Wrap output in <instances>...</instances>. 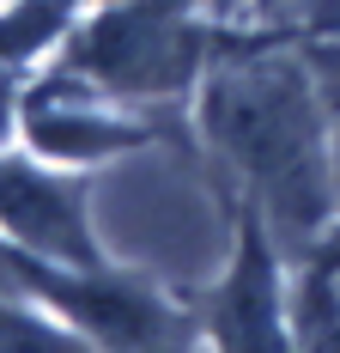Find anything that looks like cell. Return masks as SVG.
I'll return each instance as SVG.
<instances>
[{
	"mask_svg": "<svg viewBox=\"0 0 340 353\" xmlns=\"http://www.w3.org/2000/svg\"><path fill=\"white\" fill-rule=\"evenodd\" d=\"M292 335L298 353H340V292L304 262L292 274Z\"/></svg>",
	"mask_w": 340,
	"mask_h": 353,
	"instance_id": "ba28073f",
	"label": "cell"
},
{
	"mask_svg": "<svg viewBox=\"0 0 340 353\" xmlns=\"http://www.w3.org/2000/svg\"><path fill=\"white\" fill-rule=\"evenodd\" d=\"M0 353H98V347L73 323H61L49 305L31 311V305L0 299Z\"/></svg>",
	"mask_w": 340,
	"mask_h": 353,
	"instance_id": "9c48e42d",
	"label": "cell"
},
{
	"mask_svg": "<svg viewBox=\"0 0 340 353\" xmlns=\"http://www.w3.org/2000/svg\"><path fill=\"white\" fill-rule=\"evenodd\" d=\"M206 61V31L195 25L189 0H116L92 25H79L67 43V73L85 79V92L152 104L195 85Z\"/></svg>",
	"mask_w": 340,
	"mask_h": 353,
	"instance_id": "7a4b0ae2",
	"label": "cell"
},
{
	"mask_svg": "<svg viewBox=\"0 0 340 353\" xmlns=\"http://www.w3.org/2000/svg\"><path fill=\"white\" fill-rule=\"evenodd\" d=\"M0 274L6 286L49 305L61 323H73L98 353H189L195 329L146 281L103 274V268H61V262H43L25 250H0Z\"/></svg>",
	"mask_w": 340,
	"mask_h": 353,
	"instance_id": "3957f363",
	"label": "cell"
},
{
	"mask_svg": "<svg viewBox=\"0 0 340 353\" xmlns=\"http://www.w3.org/2000/svg\"><path fill=\"white\" fill-rule=\"evenodd\" d=\"M201 335L213 341V353H298L286 256L268 238L255 208H243L237 219V256H231V274L206 299Z\"/></svg>",
	"mask_w": 340,
	"mask_h": 353,
	"instance_id": "277c9868",
	"label": "cell"
},
{
	"mask_svg": "<svg viewBox=\"0 0 340 353\" xmlns=\"http://www.w3.org/2000/svg\"><path fill=\"white\" fill-rule=\"evenodd\" d=\"M12 122H19V68H0V146L12 141Z\"/></svg>",
	"mask_w": 340,
	"mask_h": 353,
	"instance_id": "7c38bea8",
	"label": "cell"
},
{
	"mask_svg": "<svg viewBox=\"0 0 340 353\" xmlns=\"http://www.w3.org/2000/svg\"><path fill=\"white\" fill-rule=\"evenodd\" d=\"M310 55L243 43L201 85V134L243 183V208L262 213L279 256L298 268L340 213L334 122Z\"/></svg>",
	"mask_w": 340,
	"mask_h": 353,
	"instance_id": "6da1fadb",
	"label": "cell"
},
{
	"mask_svg": "<svg viewBox=\"0 0 340 353\" xmlns=\"http://www.w3.org/2000/svg\"><path fill=\"white\" fill-rule=\"evenodd\" d=\"M310 68H316V79H322V92H328V104L340 116V43H316L310 49Z\"/></svg>",
	"mask_w": 340,
	"mask_h": 353,
	"instance_id": "8fae6325",
	"label": "cell"
},
{
	"mask_svg": "<svg viewBox=\"0 0 340 353\" xmlns=\"http://www.w3.org/2000/svg\"><path fill=\"white\" fill-rule=\"evenodd\" d=\"M0 238L61 268H103L79 189L67 176L19 165V159H0Z\"/></svg>",
	"mask_w": 340,
	"mask_h": 353,
	"instance_id": "5b68a950",
	"label": "cell"
},
{
	"mask_svg": "<svg viewBox=\"0 0 340 353\" xmlns=\"http://www.w3.org/2000/svg\"><path fill=\"white\" fill-rule=\"evenodd\" d=\"M213 6H219V12H231V6H237V0H213Z\"/></svg>",
	"mask_w": 340,
	"mask_h": 353,
	"instance_id": "5bb4252c",
	"label": "cell"
},
{
	"mask_svg": "<svg viewBox=\"0 0 340 353\" xmlns=\"http://www.w3.org/2000/svg\"><path fill=\"white\" fill-rule=\"evenodd\" d=\"M146 134L152 128L134 122V116H116L103 104L73 98L67 79H49V85H36L25 98V141L55 165H98V159L146 146Z\"/></svg>",
	"mask_w": 340,
	"mask_h": 353,
	"instance_id": "8992f818",
	"label": "cell"
},
{
	"mask_svg": "<svg viewBox=\"0 0 340 353\" xmlns=\"http://www.w3.org/2000/svg\"><path fill=\"white\" fill-rule=\"evenodd\" d=\"M334 195H340V122H334Z\"/></svg>",
	"mask_w": 340,
	"mask_h": 353,
	"instance_id": "4fadbf2b",
	"label": "cell"
},
{
	"mask_svg": "<svg viewBox=\"0 0 340 353\" xmlns=\"http://www.w3.org/2000/svg\"><path fill=\"white\" fill-rule=\"evenodd\" d=\"M73 12H79V0H19L12 12H0V68L25 73L55 37H67Z\"/></svg>",
	"mask_w": 340,
	"mask_h": 353,
	"instance_id": "52a82bcc",
	"label": "cell"
},
{
	"mask_svg": "<svg viewBox=\"0 0 340 353\" xmlns=\"http://www.w3.org/2000/svg\"><path fill=\"white\" fill-rule=\"evenodd\" d=\"M304 268H316L322 281H334V292H340V213L328 219V232L310 244V256H304Z\"/></svg>",
	"mask_w": 340,
	"mask_h": 353,
	"instance_id": "30bf717a",
	"label": "cell"
}]
</instances>
